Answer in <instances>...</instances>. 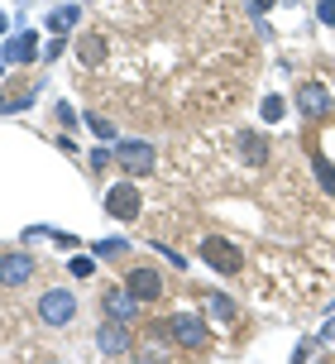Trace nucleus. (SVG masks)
Instances as JSON below:
<instances>
[{
	"label": "nucleus",
	"instance_id": "7",
	"mask_svg": "<svg viewBox=\"0 0 335 364\" xmlns=\"http://www.w3.org/2000/svg\"><path fill=\"white\" fill-rule=\"evenodd\" d=\"M29 278H34V259L29 255H5L0 259V283H5V288H19V283H29Z\"/></svg>",
	"mask_w": 335,
	"mask_h": 364
},
{
	"label": "nucleus",
	"instance_id": "13",
	"mask_svg": "<svg viewBox=\"0 0 335 364\" xmlns=\"http://www.w3.org/2000/svg\"><path fill=\"white\" fill-rule=\"evenodd\" d=\"M134 302H139V297H134L130 288H125V292H106V311H111L115 321H130V316H134Z\"/></svg>",
	"mask_w": 335,
	"mask_h": 364
},
{
	"label": "nucleus",
	"instance_id": "15",
	"mask_svg": "<svg viewBox=\"0 0 335 364\" xmlns=\"http://www.w3.org/2000/svg\"><path fill=\"white\" fill-rule=\"evenodd\" d=\"M206 307H211V316H221L225 326H235V302H230V297H221V292H211V297H206Z\"/></svg>",
	"mask_w": 335,
	"mask_h": 364
},
{
	"label": "nucleus",
	"instance_id": "24",
	"mask_svg": "<svg viewBox=\"0 0 335 364\" xmlns=\"http://www.w3.org/2000/svg\"><path fill=\"white\" fill-rule=\"evenodd\" d=\"M0 29H5V15H0Z\"/></svg>",
	"mask_w": 335,
	"mask_h": 364
},
{
	"label": "nucleus",
	"instance_id": "21",
	"mask_svg": "<svg viewBox=\"0 0 335 364\" xmlns=\"http://www.w3.org/2000/svg\"><path fill=\"white\" fill-rule=\"evenodd\" d=\"M120 250H125V240H101L96 245V255H120Z\"/></svg>",
	"mask_w": 335,
	"mask_h": 364
},
{
	"label": "nucleus",
	"instance_id": "16",
	"mask_svg": "<svg viewBox=\"0 0 335 364\" xmlns=\"http://www.w3.org/2000/svg\"><path fill=\"white\" fill-rule=\"evenodd\" d=\"M317 178H321V187H326V192H335V168L326 164L321 154H317Z\"/></svg>",
	"mask_w": 335,
	"mask_h": 364
},
{
	"label": "nucleus",
	"instance_id": "20",
	"mask_svg": "<svg viewBox=\"0 0 335 364\" xmlns=\"http://www.w3.org/2000/svg\"><path fill=\"white\" fill-rule=\"evenodd\" d=\"M317 15H321V24H335V0H321Z\"/></svg>",
	"mask_w": 335,
	"mask_h": 364
},
{
	"label": "nucleus",
	"instance_id": "3",
	"mask_svg": "<svg viewBox=\"0 0 335 364\" xmlns=\"http://www.w3.org/2000/svg\"><path fill=\"white\" fill-rule=\"evenodd\" d=\"M115 164L130 168V173H153L158 154H153V144H144V139H120V144H115Z\"/></svg>",
	"mask_w": 335,
	"mask_h": 364
},
{
	"label": "nucleus",
	"instance_id": "2",
	"mask_svg": "<svg viewBox=\"0 0 335 364\" xmlns=\"http://www.w3.org/2000/svg\"><path fill=\"white\" fill-rule=\"evenodd\" d=\"M202 259H206L216 273H240V264H244L240 245H230L225 235H206V240H202Z\"/></svg>",
	"mask_w": 335,
	"mask_h": 364
},
{
	"label": "nucleus",
	"instance_id": "18",
	"mask_svg": "<svg viewBox=\"0 0 335 364\" xmlns=\"http://www.w3.org/2000/svg\"><path fill=\"white\" fill-rule=\"evenodd\" d=\"M87 125H92L101 139H115V125H111V120H101V115H87Z\"/></svg>",
	"mask_w": 335,
	"mask_h": 364
},
{
	"label": "nucleus",
	"instance_id": "1",
	"mask_svg": "<svg viewBox=\"0 0 335 364\" xmlns=\"http://www.w3.org/2000/svg\"><path fill=\"white\" fill-rule=\"evenodd\" d=\"M72 316H77V297L67 288H48L38 297V321L43 326H67Z\"/></svg>",
	"mask_w": 335,
	"mask_h": 364
},
{
	"label": "nucleus",
	"instance_id": "4",
	"mask_svg": "<svg viewBox=\"0 0 335 364\" xmlns=\"http://www.w3.org/2000/svg\"><path fill=\"white\" fill-rule=\"evenodd\" d=\"M168 336H172L182 350H202L206 346V326H202V316H192V311L172 316V321H168Z\"/></svg>",
	"mask_w": 335,
	"mask_h": 364
},
{
	"label": "nucleus",
	"instance_id": "12",
	"mask_svg": "<svg viewBox=\"0 0 335 364\" xmlns=\"http://www.w3.org/2000/svg\"><path fill=\"white\" fill-rule=\"evenodd\" d=\"M240 144H244V159H249V168H263V159H268V144H263L259 129H244Z\"/></svg>",
	"mask_w": 335,
	"mask_h": 364
},
{
	"label": "nucleus",
	"instance_id": "9",
	"mask_svg": "<svg viewBox=\"0 0 335 364\" xmlns=\"http://www.w3.org/2000/svg\"><path fill=\"white\" fill-rule=\"evenodd\" d=\"M297 106L307 110V115H326V110H331V96H326V87H317V82H307V87L297 91Z\"/></svg>",
	"mask_w": 335,
	"mask_h": 364
},
{
	"label": "nucleus",
	"instance_id": "17",
	"mask_svg": "<svg viewBox=\"0 0 335 364\" xmlns=\"http://www.w3.org/2000/svg\"><path fill=\"white\" fill-rule=\"evenodd\" d=\"M282 110H287V106H282V96H268V101H263V120H273V125H278Z\"/></svg>",
	"mask_w": 335,
	"mask_h": 364
},
{
	"label": "nucleus",
	"instance_id": "10",
	"mask_svg": "<svg viewBox=\"0 0 335 364\" xmlns=\"http://www.w3.org/2000/svg\"><path fill=\"white\" fill-rule=\"evenodd\" d=\"M38 48V38L34 34H15V38H5V48H0V58H10V63H29Z\"/></svg>",
	"mask_w": 335,
	"mask_h": 364
},
{
	"label": "nucleus",
	"instance_id": "8",
	"mask_svg": "<svg viewBox=\"0 0 335 364\" xmlns=\"http://www.w3.org/2000/svg\"><path fill=\"white\" fill-rule=\"evenodd\" d=\"M125 288H130L134 297H139V302H158V297H163V278H158L153 269H134Z\"/></svg>",
	"mask_w": 335,
	"mask_h": 364
},
{
	"label": "nucleus",
	"instance_id": "14",
	"mask_svg": "<svg viewBox=\"0 0 335 364\" xmlns=\"http://www.w3.org/2000/svg\"><path fill=\"white\" fill-rule=\"evenodd\" d=\"M77 15H82L77 5H57L53 15H48V29H53V34H67V29L77 24Z\"/></svg>",
	"mask_w": 335,
	"mask_h": 364
},
{
	"label": "nucleus",
	"instance_id": "6",
	"mask_svg": "<svg viewBox=\"0 0 335 364\" xmlns=\"http://www.w3.org/2000/svg\"><path fill=\"white\" fill-rule=\"evenodd\" d=\"M106 211H111L115 220H134V216H139V192H134L130 182L111 187V197H106Z\"/></svg>",
	"mask_w": 335,
	"mask_h": 364
},
{
	"label": "nucleus",
	"instance_id": "11",
	"mask_svg": "<svg viewBox=\"0 0 335 364\" xmlns=\"http://www.w3.org/2000/svg\"><path fill=\"white\" fill-rule=\"evenodd\" d=\"M77 63H87V68L106 63V38H101V34H87L82 43H77Z\"/></svg>",
	"mask_w": 335,
	"mask_h": 364
},
{
	"label": "nucleus",
	"instance_id": "22",
	"mask_svg": "<svg viewBox=\"0 0 335 364\" xmlns=\"http://www.w3.org/2000/svg\"><path fill=\"white\" fill-rule=\"evenodd\" d=\"M321 341H335V311H331V321L321 326Z\"/></svg>",
	"mask_w": 335,
	"mask_h": 364
},
{
	"label": "nucleus",
	"instance_id": "5",
	"mask_svg": "<svg viewBox=\"0 0 335 364\" xmlns=\"http://www.w3.org/2000/svg\"><path fill=\"white\" fill-rule=\"evenodd\" d=\"M96 350L106 355V360H120V355H130V331H125V321H106V326L96 331Z\"/></svg>",
	"mask_w": 335,
	"mask_h": 364
},
{
	"label": "nucleus",
	"instance_id": "23",
	"mask_svg": "<svg viewBox=\"0 0 335 364\" xmlns=\"http://www.w3.org/2000/svg\"><path fill=\"white\" fill-rule=\"evenodd\" d=\"M249 5H254V10H273V0H249Z\"/></svg>",
	"mask_w": 335,
	"mask_h": 364
},
{
	"label": "nucleus",
	"instance_id": "19",
	"mask_svg": "<svg viewBox=\"0 0 335 364\" xmlns=\"http://www.w3.org/2000/svg\"><path fill=\"white\" fill-rule=\"evenodd\" d=\"M92 269H96V264H92L87 255H77V259H72V273H77V278H92Z\"/></svg>",
	"mask_w": 335,
	"mask_h": 364
}]
</instances>
